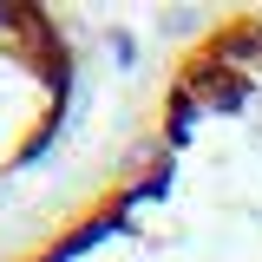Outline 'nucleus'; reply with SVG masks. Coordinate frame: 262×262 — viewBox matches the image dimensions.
Segmentation results:
<instances>
[{"label":"nucleus","mask_w":262,"mask_h":262,"mask_svg":"<svg viewBox=\"0 0 262 262\" xmlns=\"http://www.w3.org/2000/svg\"><path fill=\"white\" fill-rule=\"evenodd\" d=\"M79 92L72 20L33 0H0V184L20 177L66 131Z\"/></svg>","instance_id":"2"},{"label":"nucleus","mask_w":262,"mask_h":262,"mask_svg":"<svg viewBox=\"0 0 262 262\" xmlns=\"http://www.w3.org/2000/svg\"><path fill=\"white\" fill-rule=\"evenodd\" d=\"M0 262H262V7L196 20L112 164Z\"/></svg>","instance_id":"1"}]
</instances>
